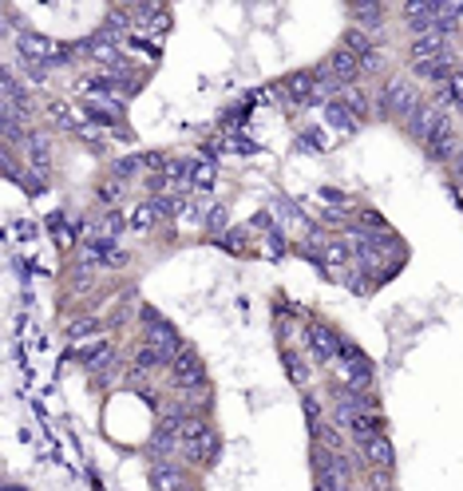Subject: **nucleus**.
Listing matches in <instances>:
<instances>
[{
    "label": "nucleus",
    "instance_id": "nucleus-1",
    "mask_svg": "<svg viewBox=\"0 0 463 491\" xmlns=\"http://www.w3.org/2000/svg\"><path fill=\"white\" fill-rule=\"evenodd\" d=\"M420 107H424V99H420L416 83H408L404 75H392V80L376 91V115H381V120L408 123Z\"/></svg>",
    "mask_w": 463,
    "mask_h": 491
},
{
    "label": "nucleus",
    "instance_id": "nucleus-2",
    "mask_svg": "<svg viewBox=\"0 0 463 491\" xmlns=\"http://www.w3.org/2000/svg\"><path fill=\"white\" fill-rule=\"evenodd\" d=\"M16 48H20L24 60L44 64V67H64L67 56H72V48L56 44V40L40 36V32H32V28H20V32H16Z\"/></svg>",
    "mask_w": 463,
    "mask_h": 491
},
{
    "label": "nucleus",
    "instance_id": "nucleus-3",
    "mask_svg": "<svg viewBox=\"0 0 463 491\" xmlns=\"http://www.w3.org/2000/svg\"><path fill=\"white\" fill-rule=\"evenodd\" d=\"M171 388H179V393H195V388H206V369H202V361L190 349H182L179 357L171 361Z\"/></svg>",
    "mask_w": 463,
    "mask_h": 491
},
{
    "label": "nucleus",
    "instance_id": "nucleus-4",
    "mask_svg": "<svg viewBox=\"0 0 463 491\" xmlns=\"http://www.w3.org/2000/svg\"><path fill=\"white\" fill-rule=\"evenodd\" d=\"M143 325H147V341L155 345L158 353H163L166 361H174L182 353V341H179V333H174L171 325H166L163 317H158L155 309H143Z\"/></svg>",
    "mask_w": 463,
    "mask_h": 491
},
{
    "label": "nucleus",
    "instance_id": "nucleus-5",
    "mask_svg": "<svg viewBox=\"0 0 463 491\" xmlns=\"http://www.w3.org/2000/svg\"><path fill=\"white\" fill-rule=\"evenodd\" d=\"M344 341L333 333L329 325H321V321H309V357L321 361V365H329V361L341 357Z\"/></svg>",
    "mask_w": 463,
    "mask_h": 491
},
{
    "label": "nucleus",
    "instance_id": "nucleus-6",
    "mask_svg": "<svg viewBox=\"0 0 463 491\" xmlns=\"http://www.w3.org/2000/svg\"><path fill=\"white\" fill-rule=\"evenodd\" d=\"M150 491H195V484L179 460H163L150 468Z\"/></svg>",
    "mask_w": 463,
    "mask_h": 491
},
{
    "label": "nucleus",
    "instance_id": "nucleus-7",
    "mask_svg": "<svg viewBox=\"0 0 463 491\" xmlns=\"http://www.w3.org/2000/svg\"><path fill=\"white\" fill-rule=\"evenodd\" d=\"M444 120H448V115H444L440 107H436V104H424V107H420V112L408 120V135H412L416 143H424V147H428V143H432V135L444 127Z\"/></svg>",
    "mask_w": 463,
    "mask_h": 491
},
{
    "label": "nucleus",
    "instance_id": "nucleus-8",
    "mask_svg": "<svg viewBox=\"0 0 463 491\" xmlns=\"http://www.w3.org/2000/svg\"><path fill=\"white\" fill-rule=\"evenodd\" d=\"M24 155H28V171H36V175L52 171V139H48V131H28Z\"/></svg>",
    "mask_w": 463,
    "mask_h": 491
},
{
    "label": "nucleus",
    "instance_id": "nucleus-9",
    "mask_svg": "<svg viewBox=\"0 0 463 491\" xmlns=\"http://www.w3.org/2000/svg\"><path fill=\"white\" fill-rule=\"evenodd\" d=\"M459 135H456V127H451V120H444V127L432 135V143H428V155L436 159V163H451V159L459 155Z\"/></svg>",
    "mask_w": 463,
    "mask_h": 491
},
{
    "label": "nucleus",
    "instance_id": "nucleus-10",
    "mask_svg": "<svg viewBox=\"0 0 463 491\" xmlns=\"http://www.w3.org/2000/svg\"><path fill=\"white\" fill-rule=\"evenodd\" d=\"M313 88H317L313 72H289L282 80V99H285V104H305L309 107V99H313Z\"/></svg>",
    "mask_w": 463,
    "mask_h": 491
},
{
    "label": "nucleus",
    "instance_id": "nucleus-11",
    "mask_svg": "<svg viewBox=\"0 0 463 491\" xmlns=\"http://www.w3.org/2000/svg\"><path fill=\"white\" fill-rule=\"evenodd\" d=\"M80 361H83V369H88V372L112 369V365H115V345L104 341V337H99V341H88V345L80 349Z\"/></svg>",
    "mask_w": 463,
    "mask_h": 491
},
{
    "label": "nucleus",
    "instance_id": "nucleus-12",
    "mask_svg": "<svg viewBox=\"0 0 463 491\" xmlns=\"http://www.w3.org/2000/svg\"><path fill=\"white\" fill-rule=\"evenodd\" d=\"M131 369L139 372V377H155L158 369H171V361H166L150 341H143V345H135V353H131Z\"/></svg>",
    "mask_w": 463,
    "mask_h": 491
},
{
    "label": "nucleus",
    "instance_id": "nucleus-13",
    "mask_svg": "<svg viewBox=\"0 0 463 491\" xmlns=\"http://www.w3.org/2000/svg\"><path fill=\"white\" fill-rule=\"evenodd\" d=\"M360 452H365V460L373 464V468H384V472H392L397 468V452H392V444H389V436H373V440H365L360 444Z\"/></svg>",
    "mask_w": 463,
    "mask_h": 491
},
{
    "label": "nucleus",
    "instance_id": "nucleus-14",
    "mask_svg": "<svg viewBox=\"0 0 463 491\" xmlns=\"http://www.w3.org/2000/svg\"><path fill=\"white\" fill-rule=\"evenodd\" d=\"M349 16H352V20H357L365 32H381L384 4H381V0H357V4H349Z\"/></svg>",
    "mask_w": 463,
    "mask_h": 491
},
{
    "label": "nucleus",
    "instance_id": "nucleus-15",
    "mask_svg": "<svg viewBox=\"0 0 463 491\" xmlns=\"http://www.w3.org/2000/svg\"><path fill=\"white\" fill-rule=\"evenodd\" d=\"M448 52V40H440V36H416L408 44V56L416 64H424V60H436V56H444Z\"/></svg>",
    "mask_w": 463,
    "mask_h": 491
},
{
    "label": "nucleus",
    "instance_id": "nucleus-16",
    "mask_svg": "<svg viewBox=\"0 0 463 491\" xmlns=\"http://www.w3.org/2000/svg\"><path fill=\"white\" fill-rule=\"evenodd\" d=\"M325 120H329V127H333V131H341V135H352V131H357V123H360L357 115H352L349 107L341 104V99L325 107Z\"/></svg>",
    "mask_w": 463,
    "mask_h": 491
},
{
    "label": "nucleus",
    "instance_id": "nucleus-17",
    "mask_svg": "<svg viewBox=\"0 0 463 491\" xmlns=\"http://www.w3.org/2000/svg\"><path fill=\"white\" fill-rule=\"evenodd\" d=\"M341 104L349 107V112L357 115V120H365V115L373 112V104H368V91H365V88H357V83H349V88L341 91Z\"/></svg>",
    "mask_w": 463,
    "mask_h": 491
},
{
    "label": "nucleus",
    "instance_id": "nucleus-18",
    "mask_svg": "<svg viewBox=\"0 0 463 491\" xmlns=\"http://www.w3.org/2000/svg\"><path fill=\"white\" fill-rule=\"evenodd\" d=\"M341 48H349L352 56H365V52H373V36H368V32L360 28V24H352V28H344Z\"/></svg>",
    "mask_w": 463,
    "mask_h": 491
},
{
    "label": "nucleus",
    "instance_id": "nucleus-19",
    "mask_svg": "<svg viewBox=\"0 0 463 491\" xmlns=\"http://www.w3.org/2000/svg\"><path fill=\"white\" fill-rule=\"evenodd\" d=\"M206 436H214L206 425V417H187V425H182V444H202Z\"/></svg>",
    "mask_w": 463,
    "mask_h": 491
},
{
    "label": "nucleus",
    "instance_id": "nucleus-20",
    "mask_svg": "<svg viewBox=\"0 0 463 491\" xmlns=\"http://www.w3.org/2000/svg\"><path fill=\"white\" fill-rule=\"evenodd\" d=\"M155 218H158L155 202H143V207H135V214H131V230H150Z\"/></svg>",
    "mask_w": 463,
    "mask_h": 491
},
{
    "label": "nucleus",
    "instance_id": "nucleus-21",
    "mask_svg": "<svg viewBox=\"0 0 463 491\" xmlns=\"http://www.w3.org/2000/svg\"><path fill=\"white\" fill-rule=\"evenodd\" d=\"M352 258H357V253H352L349 242H333L329 250H325V266H349Z\"/></svg>",
    "mask_w": 463,
    "mask_h": 491
},
{
    "label": "nucleus",
    "instance_id": "nucleus-22",
    "mask_svg": "<svg viewBox=\"0 0 463 491\" xmlns=\"http://www.w3.org/2000/svg\"><path fill=\"white\" fill-rule=\"evenodd\" d=\"M99 333V317H75L72 325H67V337L72 341H80V337H96Z\"/></svg>",
    "mask_w": 463,
    "mask_h": 491
},
{
    "label": "nucleus",
    "instance_id": "nucleus-23",
    "mask_svg": "<svg viewBox=\"0 0 463 491\" xmlns=\"http://www.w3.org/2000/svg\"><path fill=\"white\" fill-rule=\"evenodd\" d=\"M190 186H195V191H210V186H214V163H195Z\"/></svg>",
    "mask_w": 463,
    "mask_h": 491
},
{
    "label": "nucleus",
    "instance_id": "nucleus-24",
    "mask_svg": "<svg viewBox=\"0 0 463 491\" xmlns=\"http://www.w3.org/2000/svg\"><path fill=\"white\" fill-rule=\"evenodd\" d=\"M384 72V52L381 48H373V52L360 56V75H381Z\"/></svg>",
    "mask_w": 463,
    "mask_h": 491
},
{
    "label": "nucleus",
    "instance_id": "nucleus-25",
    "mask_svg": "<svg viewBox=\"0 0 463 491\" xmlns=\"http://www.w3.org/2000/svg\"><path fill=\"white\" fill-rule=\"evenodd\" d=\"M120 194H123V179L99 183V202H104V207H115V202H120Z\"/></svg>",
    "mask_w": 463,
    "mask_h": 491
},
{
    "label": "nucleus",
    "instance_id": "nucleus-26",
    "mask_svg": "<svg viewBox=\"0 0 463 491\" xmlns=\"http://www.w3.org/2000/svg\"><path fill=\"white\" fill-rule=\"evenodd\" d=\"M135 171H139V159H115V163H112V175H115V179H131Z\"/></svg>",
    "mask_w": 463,
    "mask_h": 491
},
{
    "label": "nucleus",
    "instance_id": "nucleus-27",
    "mask_svg": "<svg viewBox=\"0 0 463 491\" xmlns=\"http://www.w3.org/2000/svg\"><path fill=\"white\" fill-rule=\"evenodd\" d=\"M226 226H230V222H226V210H222V207L206 214V230H210V234H226Z\"/></svg>",
    "mask_w": 463,
    "mask_h": 491
},
{
    "label": "nucleus",
    "instance_id": "nucleus-28",
    "mask_svg": "<svg viewBox=\"0 0 463 491\" xmlns=\"http://www.w3.org/2000/svg\"><path fill=\"white\" fill-rule=\"evenodd\" d=\"M52 234H56V242H60V246H72V230L64 226V218H60V214L52 218Z\"/></svg>",
    "mask_w": 463,
    "mask_h": 491
},
{
    "label": "nucleus",
    "instance_id": "nucleus-29",
    "mask_svg": "<svg viewBox=\"0 0 463 491\" xmlns=\"http://www.w3.org/2000/svg\"><path fill=\"white\" fill-rule=\"evenodd\" d=\"M448 167H451V175H456V183L463 186V151H459V155H456V159H451V163H448Z\"/></svg>",
    "mask_w": 463,
    "mask_h": 491
},
{
    "label": "nucleus",
    "instance_id": "nucleus-30",
    "mask_svg": "<svg viewBox=\"0 0 463 491\" xmlns=\"http://www.w3.org/2000/svg\"><path fill=\"white\" fill-rule=\"evenodd\" d=\"M384 491H397V487H384Z\"/></svg>",
    "mask_w": 463,
    "mask_h": 491
}]
</instances>
